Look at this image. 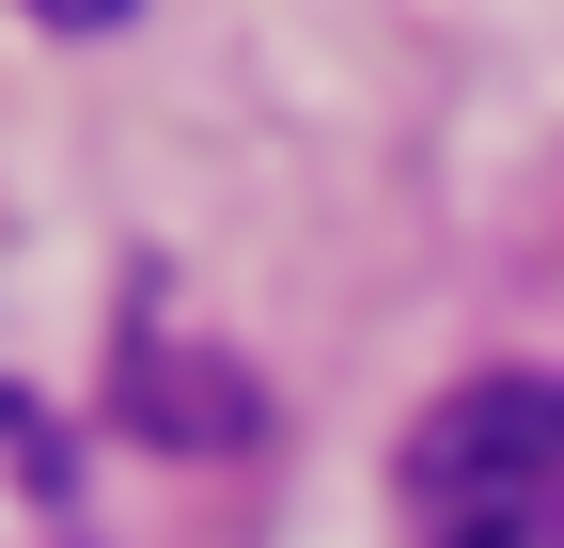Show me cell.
Instances as JSON below:
<instances>
[{
  "label": "cell",
  "mask_w": 564,
  "mask_h": 548,
  "mask_svg": "<svg viewBox=\"0 0 564 548\" xmlns=\"http://www.w3.org/2000/svg\"><path fill=\"white\" fill-rule=\"evenodd\" d=\"M408 548H564V376H470L423 407Z\"/></svg>",
  "instance_id": "6da1fadb"
}]
</instances>
